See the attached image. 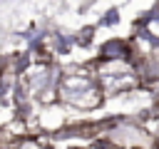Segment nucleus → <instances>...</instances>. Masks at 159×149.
Segmentation results:
<instances>
[{
	"instance_id": "nucleus-1",
	"label": "nucleus",
	"mask_w": 159,
	"mask_h": 149,
	"mask_svg": "<svg viewBox=\"0 0 159 149\" xmlns=\"http://www.w3.org/2000/svg\"><path fill=\"white\" fill-rule=\"evenodd\" d=\"M57 94H60V104H65L70 109H80V112H94L107 99V94L99 87V79H97L92 65L62 67Z\"/></svg>"
},
{
	"instance_id": "nucleus-2",
	"label": "nucleus",
	"mask_w": 159,
	"mask_h": 149,
	"mask_svg": "<svg viewBox=\"0 0 159 149\" xmlns=\"http://www.w3.org/2000/svg\"><path fill=\"white\" fill-rule=\"evenodd\" d=\"M132 55H134V47L129 37H109L99 45V52H97V57L102 60H132Z\"/></svg>"
},
{
	"instance_id": "nucleus-3",
	"label": "nucleus",
	"mask_w": 159,
	"mask_h": 149,
	"mask_svg": "<svg viewBox=\"0 0 159 149\" xmlns=\"http://www.w3.org/2000/svg\"><path fill=\"white\" fill-rule=\"evenodd\" d=\"M94 32H97V25H84V27H80L72 37H75V45L77 47H89L92 42H94Z\"/></svg>"
},
{
	"instance_id": "nucleus-4",
	"label": "nucleus",
	"mask_w": 159,
	"mask_h": 149,
	"mask_svg": "<svg viewBox=\"0 0 159 149\" xmlns=\"http://www.w3.org/2000/svg\"><path fill=\"white\" fill-rule=\"evenodd\" d=\"M119 10L117 7H109L102 17H99V22H97V27H114V25H119Z\"/></svg>"
}]
</instances>
